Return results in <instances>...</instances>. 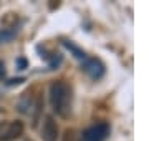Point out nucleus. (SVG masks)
<instances>
[{
    "mask_svg": "<svg viewBox=\"0 0 149 141\" xmlns=\"http://www.w3.org/2000/svg\"><path fill=\"white\" fill-rule=\"evenodd\" d=\"M83 71L88 73L91 78L98 80V78H101V76L104 75V65H103L98 58H90L83 63Z\"/></svg>",
    "mask_w": 149,
    "mask_h": 141,
    "instance_id": "nucleus-4",
    "label": "nucleus"
},
{
    "mask_svg": "<svg viewBox=\"0 0 149 141\" xmlns=\"http://www.w3.org/2000/svg\"><path fill=\"white\" fill-rule=\"evenodd\" d=\"M22 82H23V78H17V80H10L8 83H10V85H13V83H22Z\"/></svg>",
    "mask_w": 149,
    "mask_h": 141,
    "instance_id": "nucleus-9",
    "label": "nucleus"
},
{
    "mask_svg": "<svg viewBox=\"0 0 149 141\" xmlns=\"http://www.w3.org/2000/svg\"><path fill=\"white\" fill-rule=\"evenodd\" d=\"M2 75H3V66L0 65V76H2Z\"/></svg>",
    "mask_w": 149,
    "mask_h": 141,
    "instance_id": "nucleus-10",
    "label": "nucleus"
},
{
    "mask_svg": "<svg viewBox=\"0 0 149 141\" xmlns=\"http://www.w3.org/2000/svg\"><path fill=\"white\" fill-rule=\"evenodd\" d=\"M23 133V123L22 121H3L0 123V141L17 140Z\"/></svg>",
    "mask_w": 149,
    "mask_h": 141,
    "instance_id": "nucleus-2",
    "label": "nucleus"
},
{
    "mask_svg": "<svg viewBox=\"0 0 149 141\" xmlns=\"http://www.w3.org/2000/svg\"><path fill=\"white\" fill-rule=\"evenodd\" d=\"M109 135V125L108 123H96L83 133L85 141H104Z\"/></svg>",
    "mask_w": 149,
    "mask_h": 141,
    "instance_id": "nucleus-3",
    "label": "nucleus"
},
{
    "mask_svg": "<svg viewBox=\"0 0 149 141\" xmlns=\"http://www.w3.org/2000/svg\"><path fill=\"white\" fill-rule=\"evenodd\" d=\"M43 141H56L58 140V125L53 119V116H47L42 130Z\"/></svg>",
    "mask_w": 149,
    "mask_h": 141,
    "instance_id": "nucleus-5",
    "label": "nucleus"
},
{
    "mask_svg": "<svg viewBox=\"0 0 149 141\" xmlns=\"http://www.w3.org/2000/svg\"><path fill=\"white\" fill-rule=\"evenodd\" d=\"M65 45H66V47H68V48L71 50V52H73V53H74V57H78V58H85V53H83L81 50H78V48H76V47H74L73 43H68V42H65Z\"/></svg>",
    "mask_w": 149,
    "mask_h": 141,
    "instance_id": "nucleus-7",
    "label": "nucleus"
},
{
    "mask_svg": "<svg viewBox=\"0 0 149 141\" xmlns=\"http://www.w3.org/2000/svg\"><path fill=\"white\" fill-rule=\"evenodd\" d=\"M17 35V30H8V28H2L0 30V43H5L13 40V37Z\"/></svg>",
    "mask_w": 149,
    "mask_h": 141,
    "instance_id": "nucleus-6",
    "label": "nucleus"
},
{
    "mask_svg": "<svg viewBox=\"0 0 149 141\" xmlns=\"http://www.w3.org/2000/svg\"><path fill=\"white\" fill-rule=\"evenodd\" d=\"M17 65L20 66V70H23V68L27 66V61H25L23 58H20V60H17Z\"/></svg>",
    "mask_w": 149,
    "mask_h": 141,
    "instance_id": "nucleus-8",
    "label": "nucleus"
},
{
    "mask_svg": "<svg viewBox=\"0 0 149 141\" xmlns=\"http://www.w3.org/2000/svg\"><path fill=\"white\" fill-rule=\"evenodd\" d=\"M50 101L60 116L66 118L71 111V88L65 82H55L50 87Z\"/></svg>",
    "mask_w": 149,
    "mask_h": 141,
    "instance_id": "nucleus-1",
    "label": "nucleus"
}]
</instances>
